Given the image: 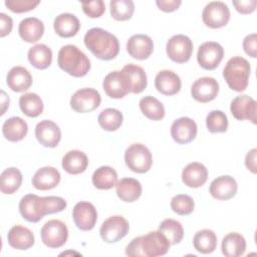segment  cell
<instances>
[{"mask_svg": "<svg viewBox=\"0 0 257 257\" xmlns=\"http://www.w3.org/2000/svg\"><path fill=\"white\" fill-rule=\"evenodd\" d=\"M6 82L9 88L15 92L27 90L32 84V75L23 66H14L7 73Z\"/></svg>", "mask_w": 257, "mask_h": 257, "instance_id": "cell-26", "label": "cell"}, {"mask_svg": "<svg viewBox=\"0 0 257 257\" xmlns=\"http://www.w3.org/2000/svg\"><path fill=\"white\" fill-rule=\"evenodd\" d=\"M221 248L226 257H239L245 253L246 240L240 233L232 232L223 238Z\"/></svg>", "mask_w": 257, "mask_h": 257, "instance_id": "cell-32", "label": "cell"}, {"mask_svg": "<svg viewBox=\"0 0 257 257\" xmlns=\"http://www.w3.org/2000/svg\"><path fill=\"white\" fill-rule=\"evenodd\" d=\"M115 188L117 197L126 203L137 201L142 195V185L137 179L134 178L120 179L116 183Z\"/></svg>", "mask_w": 257, "mask_h": 257, "instance_id": "cell-31", "label": "cell"}, {"mask_svg": "<svg viewBox=\"0 0 257 257\" xmlns=\"http://www.w3.org/2000/svg\"><path fill=\"white\" fill-rule=\"evenodd\" d=\"M58 66L69 75L82 77L90 69L88 57L75 45L67 44L62 46L58 51Z\"/></svg>", "mask_w": 257, "mask_h": 257, "instance_id": "cell-4", "label": "cell"}, {"mask_svg": "<svg viewBox=\"0 0 257 257\" xmlns=\"http://www.w3.org/2000/svg\"><path fill=\"white\" fill-rule=\"evenodd\" d=\"M88 165L87 156L78 150L67 152L62 158L61 166L65 172L71 175H78L83 173Z\"/></svg>", "mask_w": 257, "mask_h": 257, "instance_id": "cell-29", "label": "cell"}, {"mask_svg": "<svg viewBox=\"0 0 257 257\" xmlns=\"http://www.w3.org/2000/svg\"><path fill=\"white\" fill-rule=\"evenodd\" d=\"M256 149H252L245 157V166L253 174H256Z\"/></svg>", "mask_w": 257, "mask_h": 257, "instance_id": "cell-50", "label": "cell"}, {"mask_svg": "<svg viewBox=\"0 0 257 257\" xmlns=\"http://www.w3.org/2000/svg\"><path fill=\"white\" fill-rule=\"evenodd\" d=\"M13 27V20L12 18L1 12L0 13V37H4L6 35H8Z\"/></svg>", "mask_w": 257, "mask_h": 257, "instance_id": "cell-48", "label": "cell"}, {"mask_svg": "<svg viewBox=\"0 0 257 257\" xmlns=\"http://www.w3.org/2000/svg\"><path fill=\"white\" fill-rule=\"evenodd\" d=\"M232 3L235 9L241 14H250L255 11L257 6L256 0H234Z\"/></svg>", "mask_w": 257, "mask_h": 257, "instance_id": "cell-47", "label": "cell"}, {"mask_svg": "<svg viewBox=\"0 0 257 257\" xmlns=\"http://www.w3.org/2000/svg\"><path fill=\"white\" fill-rule=\"evenodd\" d=\"M101 96L99 92L91 87H84L76 90L70 98L71 108L80 113L94 110L100 104Z\"/></svg>", "mask_w": 257, "mask_h": 257, "instance_id": "cell-10", "label": "cell"}, {"mask_svg": "<svg viewBox=\"0 0 257 257\" xmlns=\"http://www.w3.org/2000/svg\"><path fill=\"white\" fill-rule=\"evenodd\" d=\"M250 70V64L247 59L241 56H234L227 61L223 69V76L232 90L241 92L248 86Z\"/></svg>", "mask_w": 257, "mask_h": 257, "instance_id": "cell-5", "label": "cell"}, {"mask_svg": "<svg viewBox=\"0 0 257 257\" xmlns=\"http://www.w3.org/2000/svg\"><path fill=\"white\" fill-rule=\"evenodd\" d=\"M19 106L22 112L29 117H36L43 111V102L34 92H26L19 97Z\"/></svg>", "mask_w": 257, "mask_h": 257, "instance_id": "cell-37", "label": "cell"}, {"mask_svg": "<svg viewBox=\"0 0 257 257\" xmlns=\"http://www.w3.org/2000/svg\"><path fill=\"white\" fill-rule=\"evenodd\" d=\"M1 93H2V101H1V103H2L1 115H2V114H4V113H5L6 108L9 106V97L6 95V93H5L3 90L1 91Z\"/></svg>", "mask_w": 257, "mask_h": 257, "instance_id": "cell-51", "label": "cell"}, {"mask_svg": "<svg viewBox=\"0 0 257 257\" xmlns=\"http://www.w3.org/2000/svg\"><path fill=\"white\" fill-rule=\"evenodd\" d=\"M35 137L42 146L55 148L61 140V131L52 120L43 119L35 126Z\"/></svg>", "mask_w": 257, "mask_h": 257, "instance_id": "cell-16", "label": "cell"}, {"mask_svg": "<svg viewBox=\"0 0 257 257\" xmlns=\"http://www.w3.org/2000/svg\"><path fill=\"white\" fill-rule=\"evenodd\" d=\"M230 110L236 119H248L256 123V101L251 96L246 94L236 96L231 102Z\"/></svg>", "mask_w": 257, "mask_h": 257, "instance_id": "cell-17", "label": "cell"}, {"mask_svg": "<svg viewBox=\"0 0 257 257\" xmlns=\"http://www.w3.org/2000/svg\"><path fill=\"white\" fill-rule=\"evenodd\" d=\"M139 104L143 114L152 120H160L165 116L164 104L152 95L141 98Z\"/></svg>", "mask_w": 257, "mask_h": 257, "instance_id": "cell-38", "label": "cell"}, {"mask_svg": "<svg viewBox=\"0 0 257 257\" xmlns=\"http://www.w3.org/2000/svg\"><path fill=\"white\" fill-rule=\"evenodd\" d=\"M40 1L34 0H6V7L15 13H23L30 10H33Z\"/></svg>", "mask_w": 257, "mask_h": 257, "instance_id": "cell-44", "label": "cell"}, {"mask_svg": "<svg viewBox=\"0 0 257 257\" xmlns=\"http://www.w3.org/2000/svg\"><path fill=\"white\" fill-rule=\"evenodd\" d=\"M238 190L236 180L228 175L220 176L214 179L210 185L209 192L216 200H229L233 198Z\"/></svg>", "mask_w": 257, "mask_h": 257, "instance_id": "cell-19", "label": "cell"}, {"mask_svg": "<svg viewBox=\"0 0 257 257\" xmlns=\"http://www.w3.org/2000/svg\"><path fill=\"white\" fill-rule=\"evenodd\" d=\"M66 206V201L61 197H39L35 194H28L21 198L19 202V212L26 221L36 223L45 215L63 211Z\"/></svg>", "mask_w": 257, "mask_h": 257, "instance_id": "cell-1", "label": "cell"}, {"mask_svg": "<svg viewBox=\"0 0 257 257\" xmlns=\"http://www.w3.org/2000/svg\"><path fill=\"white\" fill-rule=\"evenodd\" d=\"M193 245L202 254L212 253L217 247V236L213 230L202 229L195 234Z\"/></svg>", "mask_w": 257, "mask_h": 257, "instance_id": "cell-35", "label": "cell"}, {"mask_svg": "<svg viewBox=\"0 0 257 257\" xmlns=\"http://www.w3.org/2000/svg\"><path fill=\"white\" fill-rule=\"evenodd\" d=\"M154 50L152 38L146 34H135L126 42L127 53L136 59L145 60L151 56Z\"/></svg>", "mask_w": 257, "mask_h": 257, "instance_id": "cell-18", "label": "cell"}, {"mask_svg": "<svg viewBox=\"0 0 257 257\" xmlns=\"http://www.w3.org/2000/svg\"><path fill=\"white\" fill-rule=\"evenodd\" d=\"M166 51L171 60L177 63H185L192 56L193 42L188 36L177 34L168 40Z\"/></svg>", "mask_w": 257, "mask_h": 257, "instance_id": "cell-9", "label": "cell"}, {"mask_svg": "<svg viewBox=\"0 0 257 257\" xmlns=\"http://www.w3.org/2000/svg\"><path fill=\"white\" fill-rule=\"evenodd\" d=\"M53 27L57 35L63 38H69L76 35L80 28V23L74 14L61 13L55 17Z\"/></svg>", "mask_w": 257, "mask_h": 257, "instance_id": "cell-28", "label": "cell"}, {"mask_svg": "<svg viewBox=\"0 0 257 257\" xmlns=\"http://www.w3.org/2000/svg\"><path fill=\"white\" fill-rule=\"evenodd\" d=\"M197 132V123L187 116L177 118L171 125V136L173 140L181 145L192 142L196 138Z\"/></svg>", "mask_w": 257, "mask_h": 257, "instance_id": "cell-15", "label": "cell"}, {"mask_svg": "<svg viewBox=\"0 0 257 257\" xmlns=\"http://www.w3.org/2000/svg\"><path fill=\"white\" fill-rule=\"evenodd\" d=\"M22 184V174L14 167L8 168L1 173L0 189L3 194L10 195L15 193Z\"/></svg>", "mask_w": 257, "mask_h": 257, "instance_id": "cell-36", "label": "cell"}, {"mask_svg": "<svg viewBox=\"0 0 257 257\" xmlns=\"http://www.w3.org/2000/svg\"><path fill=\"white\" fill-rule=\"evenodd\" d=\"M121 72L125 77L130 92L141 93L146 89L148 78L143 67L130 63L122 67Z\"/></svg>", "mask_w": 257, "mask_h": 257, "instance_id": "cell-21", "label": "cell"}, {"mask_svg": "<svg viewBox=\"0 0 257 257\" xmlns=\"http://www.w3.org/2000/svg\"><path fill=\"white\" fill-rule=\"evenodd\" d=\"M41 240L49 248L63 246L68 238V229L65 223L60 220H49L41 228Z\"/></svg>", "mask_w": 257, "mask_h": 257, "instance_id": "cell-7", "label": "cell"}, {"mask_svg": "<svg viewBox=\"0 0 257 257\" xmlns=\"http://www.w3.org/2000/svg\"><path fill=\"white\" fill-rule=\"evenodd\" d=\"M27 56L31 65L37 69H46L50 66L52 61V51L43 43L35 44L30 47Z\"/></svg>", "mask_w": 257, "mask_h": 257, "instance_id": "cell-33", "label": "cell"}, {"mask_svg": "<svg viewBox=\"0 0 257 257\" xmlns=\"http://www.w3.org/2000/svg\"><path fill=\"white\" fill-rule=\"evenodd\" d=\"M218 81L215 78L209 76L198 78L191 86V94L193 98L202 103H206L215 99L218 95Z\"/></svg>", "mask_w": 257, "mask_h": 257, "instance_id": "cell-14", "label": "cell"}, {"mask_svg": "<svg viewBox=\"0 0 257 257\" xmlns=\"http://www.w3.org/2000/svg\"><path fill=\"white\" fill-rule=\"evenodd\" d=\"M83 40L87 49L101 60H111L119 52V42L116 36L102 28L93 27L87 30Z\"/></svg>", "mask_w": 257, "mask_h": 257, "instance_id": "cell-3", "label": "cell"}, {"mask_svg": "<svg viewBox=\"0 0 257 257\" xmlns=\"http://www.w3.org/2000/svg\"><path fill=\"white\" fill-rule=\"evenodd\" d=\"M91 179L96 189L109 190L117 183V173L109 166H101L93 172Z\"/></svg>", "mask_w": 257, "mask_h": 257, "instance_id": "cell-34", "label": "cell"}, {"mask_svg": "<svg viewBox=\"0 0 257 257\" xmlns=\"http://www.w3.org/2000/svg\"><path fill=\"white\" fill-rule=\"evenodd\" d=\"M202 20L210 28H221L229 22L230 10L227 4L222 1L209 2L203 9Z\"/></svg>", "mask_w": 257, "mask_h": 257, "instance_id": "cell-8", "label": "cell"}, {"mask_svg": "<svg viewBox=\"0 0 257 257\" xmlns=\"http://www.w3.org/2000/svg\"><path fill=\"white\" fill-rule=\"evenodd\" d=\"M7 240L12 248L18 250H27L31 248L35 242L32 231L21 225H15L9 230Z\"/></svg>", "mask_w": 257, "mask_h": 257, "instance_id": "cell-25", "label": "cell"}, {"mask_svg": "<svg viewBox=\"0 0 257 257\" xmlns=\"http://www.w3.org/2000/svg\"><path fill=\"white\" fill-rule=\"evenodd\" d=\"M243 49L245 53L253 58L257 57V35L256 33L248 34L243 40Z\"/></svg>", "mask_w": 257, "mask_h": 257, "instance_id": "cell-46", "label": "cell"}, {"mask_svg": "<svg viewBox=\"0 0 257 257\" xmlns=\"http://www.w3.org/2000/svg\"><path fill=\"white\" fill-rule=\"evenodd\" d=\"M157 6L164 12H173L182 4L181 0H157Z\"/></svg>", "mask_w": 257, "mask_h": 257, "instance_id": "cell-49", "label": "cell"}, {"mask_svg": "<svg viewBox=\"0 0 257 257\" xmlns=\"http://www.w3.org/2000/svg\"><path fill=\"white\" fill-rule=\"evenodd\" d=\"M206 125L210 133H225L228 128V117L222 110H211L206 116Z\"/></svg>", "mask_w": 257, "mask_h": 257, "instance_id": "cell-42", "label": "cell"}, {"mask_svg": "<svg viewBox=\"0 0 257 257\" xmlns=\"http://www.w3.org/2000/svg\"><path fill=\"white\" fill-rule=\"evenodd\" d=\"M20 37L28 43L38 41L44 33L43 22L36 17H27L21 20L18 26Z\"/></svg>", "mask_w": 257, "mask_h": 257, "instance_id": "cell-27", "label": "cell"}, {"mask_svg": "<svg viewBox=\"0 0 257 257\" xmlns=\"http://www.w3.org/2000/svg\"><path fill=\"white\" fill-rule=\"evenodd\" d=\"M224 56V49L221 44L215 41L202 43L197 52V60L200 66L207 70L215 69Z\"/></svg>", "mask_w": 257, "mask_h": 257, "instance_id": "cell-12", "label": "cell"}, {"mask_svg": "<svg viewBox=\"0 0 257 257\" xmlns=\"http://www.w3.org/2000/svg\"><path fill=\"white\" fill-rule=\"evenodd\" d=\"M155 86L157 90L164 95H174L180 91L182 82L176 72L164 69L159 71L156 75Z\"/></svg>", "mask_w": 257, "mask_h": 257, "instance_id": "cell-22", "label": "cell"}, {"mask_svg": "<svg viewBox=\"0 0 257 257\" xmlns=\"http://www.w3.org/2000/svg\"><path fill=\"white\" fill-rule=\"evenodd\" d=\"M81 6L84 14L90 18L100 17L105 11V4L102 0L83 1L81 2Z\"/></svg>", "mask_w": 257, "mask_h": 257, "instance_id": "cell-45", "label": "cell"}, {"mask_svg": "<svg viewBox=\"0 0 257 257\" xmlns=\"http://www.w3.org/2000/svg\"><path fill=\"white\" fill-rule=\"evenodd\" d=\"M208 179L207 168L198 162L188 164L182 172L183 183L190 188L202 187Z\"/></svg>", "mask_w": 257, "mask_h": 257, "instance_id": "cell-23", "label": "cell"}, {"mask_svg": "<svg viewBox=\"0 0 257 257\" xmlns=\"http://www.w3.org/2000/svg\"><path fill=\"white\" fill-rule=\"evenodd\" d=\"M110 15L117 21H125L132 18L135 12V4L132 0H112L109 2Z\"/></svg>", "mask_w": 257, "mask_h": 257, "instance_id": "cell-41", "label": "cell"}, {"mask_svg": "<svg viewBox=\"0 0 257 257\" xmlns=\"http://www.w3.org/2000/svg\"><path fill=\"white\" fill-rule=\"evenodd\" d=\"M124 162L131 171L144 174L150 171L153 164V156L145 145L133 144L124 152Z\"/></svg>", "mask_w": 257, "mask_h": 257, "instance_id": "cell-6", "label": "cell"}, {"mask_svg": "<svg viewBox=\"0 0 257 257\" xmlns=\"http://www.w3.org/2000/svg\"><path fill=\"white\" fill-rule=\"evenodd\" d=\"M100 127L107 132H114L118 130L122 123V113L116 108H105L97 117Z\"/></svg>", "mask_w": 257, "mask_h": 257, "instance_id": "cell-39", "label": "cell"}, {"mask_svg": "<svg viewBox=\"0 0 257 257\" xmlns=\"http://www.w3.org/2000/svg\"><path fill=\"white\" fill-rule=\"evenodd\" d=\"M28 132L27 122L20 116H12L6 119L2 125V134L9 142H19L25 138Z\"/></svg>", "mask_w": 257, "mask_h": 257, "instance_id": "cell-30", "label": "cell"}, {"mask_svg": "<svg viewBox=\"0 0 257 257\" xmlns=\"http://www.w3.org/2000/svg\"><path fill=\"white\" fill-rule=\"evenodd\" d=\"M171 243L160 231H152L134 238L125 247V255L131 257H156L165 255Z\"/></svg>", "mask_w": 257, "mask_h": 257, "instance_id": "cell-2", "label": "cell"}, {"mask_svg": "<svg viewBox=\"0 0 257 257\" xmlns=\"http://www.w3.org/2000/svg\"><path fill=\"white\" fill-rule=\"evenodd\" d=\"M102 87L105 93L111 98H122L130 93L125 77L121 70L109 72L103 79Z\"/></svg>", "mask_w": 257, "mask_h": 257, "instance_id": "cell-20", "label": "cell"}, {"mask_svg": "<svg viewBox=\"0 0 257 257\" xmlns=\"http://www.w3.org/2000/svg\"><path fill=\"white\" fill-rule=\"evenodd\" d=\"M60 173L57 169L47 166L38 169L32 177V185L37 190L47 191L55 188L60 182Z\"/></svg>", "mask_w": 257, "mask_h": 257, "instance_id": "cell-24", "label": "cell"}, {"mask_svg": "<svg viewBox=\"0 0 257 257\" xmlns=\"http://www.w3.org/2000/svg\"><path fill=\"white\" fill-rule=\"evenodd\" d=\"M159 230L167 237L171 245L180 243L184 237L182 224L174 219H165L159 225Z\"/></svg>", "mask_w": 257, "mask_h": 257, "instance_id": "cell-40", "label": "cell"}, {"mask_svg": "<svg viewBox=\"0 0 257 257\" xmlns=\"http://www.w3.org/2000/svg\"><path fill=\"white\" fill-rule=\"evenodd\" d=\"M130 230L126 219L122 216L114 215L107 218L100 226L99 234L101 239L106 243H115L122 239Z\"/></svg>", "mask_w": 257, "mask_h": 257, "instance_id": "cell-11", "label": "cell"}, {"mask_svg": "<svg viewBox=\"0 0 257 257\" xmlns=\"http://www.w3.org/2000/svg\"><path fill=\"white\" fill-rule=\"evenodd\" d=\"M72 219L78 229L82 231H89L93 229L97 220L96 209L89 202H78L73 207Z\"/></svg>", "mask_w": 257, "mask_h": 257, "instance_id": "cell-13", "label": "cell"}, {"mask_svg": "<svg viewBox=\"0 0 257 257\" xmlns=\"http://www.w3.org/2000/svg\"><path fill=\"white\" fill-rule=\"evenodd\" d=\"M172 210L181 216L190 215L195 208V202L192 197L185 194H179L171 200Z\"/></svg>", "mask_w": 257, "mask_h": 257, "instance_id": "cell-43", "label": "cell"}]
</instances>
